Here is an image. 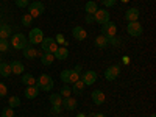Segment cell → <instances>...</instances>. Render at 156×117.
<instances>
[{
    "label": "cell",
    "instance_id": "cell-1",
    "mask_svg": "<svg viewBox=\"0 0 156 117\" xmlns=\"http://www.w3.org/2000/svg\"><path fill=\"white\" fill-rule=\"evenodd\" d=\"M36 86L39 87V90H45V92H47V90L53 89V80H51V76L42 73V75L36 80Z\"/></svg>",
    "mask_w": 156,
    "mask_h": 117
},
{
    "label": "cell",
    "instance_id": "cell-2",
    "mask_svg": "<svg viewBox=\"0 0 156 117\" xmlns=\"http://www.w3.org/2000/svg\"><path fill=\"white\" fill-rule=\"evenodd\" d=\"M28 14L33 17V19H36V17H39V16H42L44 14V11H45V6H44V3L42 2H33V3H30L28 5Z\"/></svg>",
    "mask_w": 156,
    "mask_h": 117
},
{
    "label": "cell",
    "instance_id": "cell-3",
    "mask_svg": "<svg viewBox=\"0 0 156 117\" xmlns=\"http://www.w3.org/2000/svg\"><path fill=\"white\" fill-rule=\"evenodd\" d=\"M101 34L103 36H106L108 39L117 36V27H115V23L114 22H105V23H101Z\"/></svg>",
    "mask_w": 156,
    "mask_h": 117
},
{
    "label": "cell",
    "instance_id": "cell-4",
    "mask_svg": "<svg viewBox=\"0 0 156 117\" xmlns=\"http://www.w3.org/2000/svg\"><path fill=\"white\" fill-rule=\"evenodd\" d=\"M27 42H28V39L25 37L23 34H12V37H11V45L14 47V48H17V50H20V48H25L27 47Z\"/></svg>",
    "mask_w": 156,
    "mask_h": 117
},
{
    "label": "cell",
    "instance_id": "cell-5",
    "mask_svg": "<svg viewBox=\"0 0 156 117\" xmlns=\"http://www.w3.org/2000/svg\"><path fill=\"white\" fill-rule=\"evenodd\" d=\"M41 45H42V50H44V51H48V53H55L56 48L59 47L53 37H44L42 42H41Z\"/></svg>",
    "mask_w": 156,
    "mask_h": 117
},
{
    "label": "cell",
    "instance_id": "cell-6",
    "mask_svg": "<svg viewBox=\"0 0 156 117\" xmlns=\"http://www.w3.org/2000/svg\"><path fill=\"white\" fill-rule=\"evenodd\" d=\"M126 31H128V34L129 36H134V37H137V36H140L142 34V31H144V27L140 25V22H128V27H126Z\"/></svg>",
    "mask_w": 156,
    "mask_h": 117
},
{
    "label": "cell",
    "instance_id": "cell-7",
    "mask_svg": "<svg viewBox=\"0 0 156 117\" xmlns=\"http://www.w3.org/2000/svg\"><path fill=\"white\" fill-rule=\"evenodd\" d=\"M42 39H44V33L41 28H33L28 34V41L33 44V45H37V44H41L42 42Z\"/></svg>",
    "mask_w": 156,
    "mask_h": 117
},
{
    "label": "cell",
    "instance_id": "cell-8",
    "mask_svg": "<svg viewBox=\"0 0 156 117\" xmlns=\"http://www.w3.org/2000/svg\"><path fill=\"white\" fill-rule=\"evenodd\" d=\"M119 73H120V66H117V64H112V66H109V67L106 69V72H105V78H106V80H109V81H112V80H115V78L119 76Z\"/></svg>",
    "mask_w": 156,
    "mask_h": 117
},
{
    "label": "cell",
    "instance_id": "cell-9",
    "mask_svg": "<svg viewBox=\"0 0 156 117\" xmlns=\"http://www.w3.org/2000/svg\"><path fill=\"white\" fill-rule=\"evenodd\" d=\"M94 20L98 23H105L109 22V11L108 9H97L94 14Z\"/></svg>",
    "mask_w": 156,
    "mask_h": 117
},
{
    "label": "cell",
    "instance_id": "cell-10",
    "mask_svg": "<svg viewBox=\"0 0 156 117\" xmlns=\"http://www.w3.org/2000/svg\"><path fill=\"white\" fill-rule=\"evenodd\" d=\"M76 98H73L72 95L70 97H66V98H62V103H61V106L64 108V109H67V111H73V109H76Z\"/></svg>",
    "mask_w": 156,
    "mask_h": 117
},
{
    "label": "cell",
    "instance_id": "cell-11",
    "mask_svg": "<svg viewBox=\"0 0 156 117\" xmlns=\"http://www.w3.org/2000/svg\"><path fill=\"white\" fill-rule=\"evenodd\" d=\"M83 83L86 84V86H90V84H94L95 81H97V72H94V70H87V72H84V75H83Z\"/></svg>",
    "mask_w": 156,
    "mask_h": 117
},
{
    "label": "cell",
    "instance_id": "cell-12",
    "mask_svg": "<svg viewBox=\"0 0 156 117\" xmlns=\"http://www.w3.org/2000/svg\"><path fill=\"white\" fill-rule=\"evenodd\" d=\"M139 19V9L137 8H128L125 12V20L126 22H136Z\"/></svg>",
    "mask_w": 156,
    "mask_h": 117
},
{
    "label": "cell",
    "instance_id": "cell-13",
    "mask_svg": "<svg viewBox=\"0 0 156 117\" xmlns=\"http://www.w3.org/2000/svg\"><path fill=\"white\" fill-rule=\"evenodd\" d=\"M90 97H92V101L95 105H103V103H105V94H103V90H100V89L94 90V92L90 94Z\"/></svg>",
    "mask_w": 156,
    "mask_h": 117
},
{
    "label": "cell",
    "instance_id": "cell-14",
    "mask_svg": "<svg viewBox=\"0 0 156 117\" xmlns=\"http://www.w3.org/2000/svg\"><path fill=\"white\" fill-rule=\"evenodd\" d=\"M72 34H73V37L76 39V41H84L86 36H87V33L84 31L83 27H75V28L72 30Z\"/></svg>",
    "mask_w": 156,
    "mask_h": 117
},
{
    "label": "cell",
    "instance_id": "cell-15",
    "mask_svg": "<svg viewBox=\"0 0 156 117\" xmlns=\"http://www.w3.org/2000/svg\"><path fill=\"white\" fill-rule=\"evenodd\" d=\"M95 45L98 47V48H106V47H109V39L106 37V36H103V34H98L97 37H95Z\"/></svg>",
    "mask_w": 156,
    "mask_h": 117
},
{
    "label": "cell",
    "instance_id": "cell-16",
    "mask_svg": "<svg viewBox=\"0 0 156 117\" xmlns=\"http://www.w3.org/2000/svg\"><path fill=\"white\" fill-rule=\"evenodd\" d=\"M80 70H81V66H76L73 70H70V75H69V84H73L80 80Z\"/></svg>",
    "mask_w": 156,
    "mask_h": 117
},
{
    "label": "cell",
    "instance_id": "cell-17",
    "mask_svg": "<svg viewBox=\"0 0 156 117\" xmlns=\"http://www.w3.org/2000/svg\"><path fill=\"white\" fill-rule=\"evenodd\" d=\"M37 94H39V87L37 86H27V89H25V97L30 98V100L36 98Z\"/></svg>",
    "mask_w": 156,
    "mask_h": 117
},
{
    "label": "cell",
    "instance_id": "cell-18",
    "mask_svg": "<svg viewBox=\"0 0 156 117\" xmlns=\"http://www.w3.org/2000/svg\"><path fill=\"white\" fill-rule=\"evenodd\" d=\"M9 66H11V73L22 75V72H23V64H22L20 61H12Z\"/></svg>",
    "mask_w": 156,
    "mask_h": 117
},
{
    "label": "cell",
    "instance_id": "cell-19",
    "mask_svg": "<svg viewBox=\"0 0 156 117\" xmlns=\"http://www.w3.org/2000/svg\"><path fill=\"white\" fill-rule=\"evenodd\" d=\"M22 51H23V56L27 58V59H34L36 56H37V50L34 48V47H25V48H22Z\"/></svg>",
    "mask_w": 156,
    "mask_h": 117
},
{
    "label": "cell",
    "instance_id": "cell-20",
    "mask_svg": "<svg viewBox=\"0 0 156 117\" xmlns=\"http://www.w3.org/2000/svg\"><path fill=\"white\" fill-rule=\"evenodd\" d=\"M53 55H55V59H61L62 61V59H66L69 56V50L66 47H58Z\"/></svg>",
    "mask_w": 156,
    "mask_h": 117
},
{
    "label": "cell",
    "instance_id": "cell-21",
    "mask_svg": "<svg viewBox=\"0 0 156 117\" xmlns=\"http://www.w3.org/2000/svg\"><path fill=\"white\" fill-rule=\"evenodd\" d=\"M53 61H55V55L48 53V51H44L42 56H41V62L44 66H50V64H53Z\"/></svg>",
    "mask_w": 156,
    "mask_h": 117
},
{
    "label": "cell",
    "instance_id": "cell-22",
    "mask_svg": "<svg viewBox=\"0 0 156 117\" xmlns=\"http://www.w3.org/2000/svg\"><path fill=\"white\" fill-rule=\"evenodd\" d=\"M86 87V84L83 83V80H78L76 83H73L72 84V92L75 94V95H80L81 92H83V89Z\"/></svg>",
    "mask_w": 156,
    "mask_h": 117
},
{
    "label": "cell",
    "instance_id": "cell-23",
    "mask_svg": "<svg viewBox=\"0 0 156 117\" xmlns=\"http://www.w3.org/2000/svg\"><path fill=\"white\" fill-rule=\"evenodd\" d=\"M22 83L27 86H36V78L30 73H23L22 75Z\"/></svg>",
    "mask_w": 156,
    "mask_h": 117
},
{
    "label": "cell",
    "instance_id": "cell-24",
    "mask_svg": "<svg viewBox=\"0 0 156 117\" xmlns=\"http://www.w3.org/2000/svg\"><path fill=\"white\" fill-rule=\"evenodd\" d=\"M50 103H51V106H61V103H62V97L59 94H51L48 97Z\"/></svg>",
    "mask_w": 156,
    "mask_h": 117
},
{
    "label": "cell",
    "instance_id": "cell-25",
    "mask_svg": "<svg viewBox=\"0 0 156 117\" xmlns=\"http://www.w3.org/2000/svg\"><path fill=\"white\" fill-rule=\"evenodd\" d=\"M11 34L9 25H0V39H8Z\"/></svg>",
    "mask_w": 156,
    "mask_h": 117
},
{
    "label": "cell",
    "instance_id": "cell-26",
    "mask_svg": "<svg viewBox=\"0 0 156 117\" xmlns=\"http://www.w3.org/2000/svg\"><path fill=\"white\" fill-rule=\"evenodd\" d=\"M11 73V66L8 62H0V75L2 76H8Z\"/></svg>",
    "mask_w": 156,
    "mask_h": 117
},
{
    "label": "cell",
    "instance_id": "cell-27",
    "mask_svg": "<svg viewBox=\"0 0 156 117\" xmlns=\"http://www.w3.org/2000/svg\"><path fill=\"white\" fill-rule=\"evenodd\" d=\"M84 9H86V14H95V11H97L98 8H97V3H95V2H92V0H90V2L86 3V8H84Z\"/></svg>",
    "mask_w": 156,
    "mask_h": 117
},
{
    "label": "cell",
    "instance_id": "cell-28",
    "mask_svg": "<svg viewBox=\"0 0 156 117\" xmlns=\"http://www.w3.org/2000/svg\"><path fill=\"white\" fill-rule=\"evenodd\" d=\"M59 95H61V97H64V98L72 95V89L69 87V84H64V86L59 89Z\"/></svg>",
    "mask_w": 156,
    "mask_h": 117
},
{
    "label": "cell",
    "instance_id": "cell-29",
    "mask_svg": "<svg viewBox=\"0 0 156 117\" xmlns=\"http://www.w3.org/2000/svg\"><path fill=\"white\" fill-rule=\"evenodd\" d=\"M8 103H9V108H17V106H20V100H19V97H16V95L8 97Z\"/></svg>",
    "mask_w": 156,
    "mask_h": 117
},
{
    "label": "cell",
    "instance_id": "cell-30",
    "mask_svg": "<svg viewBox=\"0 0 156 117\" xmlns=\"http://www.w3.org/2000/svg\"><path fill=\"white\" fill-rule=\"evenodd\" d=\"M69 75H70V69L62 70V72H61V81L66 83V84H69Z\"/></svg>",
    "mask_w": 156,
    "mask_h": 117
},
{
    "label": "cell",
    "instance_id": "cell-31",
    "mask_svg": "<svg viewBox=\"0 0 156 117\" xmlns=\"http://www.w3.org/2000/svg\"><path fill=\"white\" fill-rule=\"evenodd\" d=\"M31 22H33V17L28 14V12H27V14H23V16H22V23L25 25V27H30V25H31Z\"/></svg>",
    "mask_w": 156,
    "mask_h": 117
},
{
    "label": "cell",
    "instance_id": "cell-32",
    "mask_svg": "<svg viewBox=\"0 0 156 117\" xmlns=\"http://www.w3.org/2000/svg\"><path fill=\"white\" fill-rule=\"evenodd\" d=\"M2 117H14V109L12 108H5L3 111H2Z\"/></svg>",
    "mask_w": 156,
    "mask_h": 117
},
{
    "label": "cell",
    "instance_id": "cell-33",
    "mask_svg": "<svg viewBox=\"0 0 156 117\" xmlns=\"http://www.w3.org/2000/svg\"><path fill=\"white\" fill-rule=\"evenodd\" d=\"M6 94H8V87H6V84L0 81V97H6Z\"/></svg>",
    "mask_w": 156,
    "mask_h": 117
},
{
    "label": "cell",
    "instance_id": "cell-34",
    "mask_svg": "<svg viewBox=\"0 0 156 117\" xmlns=\"http://www.w3.org/2000/svg\"><path fill=\"white\" fill-rule=\"evenodd\" d=\"M16 5L19 8H25V6L30 5V0H16Z\"/></svg>",
    "mask_w": 156,
    "mask_h": 117
},
{
    "label": "cell",
    "instance_id": "cell-35",
    "mask_svg": "<svg viewBox=\"0 0 156 117\" xmlns=\"http://www.w3.org/2000/svg\"><path fill=\"white\" fill-rule=\"evenodd\" d=\"M8 42H6V39H0V51H6L8 50Z\"/></svg>",
    "mask_w": 156,
    "mask_h": 117
},
{
    "label": "cell",
    "instance_id": "cell-36",
    "mask_svg": "<svg viewBox=\"0 0 156 117\" xmlns=\"http://www.w3.org/2000/svg\"><path fill=\"white\" fill-rule=\"evenodd\" d=\"M55 41L58 42V44H62V45H66L67 42H66V39H64V36L59 33V34H56V37H55Z\"/></svg>",
    "mask_w": 156,
    "mask_h": 117
},
{
    "label": "cell",
    "instance_id": "cell-37",
    "mask_svg": "<svg viewBox=\"0 0 156 117\" xmlns=\"http://www.w3.org/2000/svg\"><path fill=\"white\" fill-rule=\"evenodd\" d=\"M109 45H120V39H117V36H114V37H111L109 39Z\"/></svg>",
    "mask_w": 156,
    "mask_h": 117
},
{
    "label": "cell",
    "instance_id": "cell-38",
    "mask_svg": "<svg viewBox=\"0 0 156 117\" xmlns=\"http://www.w3.org/2000/svg\"><path fill=\"white\" fill-rule=\"evenodd\" d=\"M101 3L105 5L106 8H109V6H114L115 5V0H101Z\"/></svg>",
    "mask_w": 156,
    "mask_h": 117
},
{
    "label": "cell",
    "instance_id": "cell-39",
    "mask_svg": "<svg viewBox=\"0 0 156 117\" xmlns=\"http://www.w3.org/2000/svg\"><path fill=\"white\" fill-rule=\"evenodd\" d=\"M86 22L87 23H94L95 20H94V14H86Z\"/></svg>",
    "mask_w": 156,
    "mask_h": 117
},
{
    "label": "cell",
    "instance_id": "cell-40",
    "mask_svg": "<svg viewBox=\"0 0 156 117\" xmlns=\"http://www.w3.org/2000/svg\"><path fill=\"white\" fill-rule=\"evenodd\" d=\"M61 108H62V106H53V109H51V112H53V114H58V112L61 111Z\"/></svg>",
    "mask_w": 156,
    "mask_h": 117
},
{
    "label": "cell",
    "instance_id": "cell-41",
    "mask_svg": "<svg viewBox=\"0 0 156 117\" xmlns=\"http://www.w3.org/2000/svg\"><path fill=\"white\" fill-rule=\"evenodd\" d=\"M92 117H105L103 114H92Z\"/></svg>",
    "mask_w": 156,
    "mask_h": 117
},
{
    "label": "cell",
    "instance_id": "cell-42",
    "mask_svg": "<svg viewBox=\"0 0 156 117\" xmlns=\"http://www.w3.org/2000/svg\"><path fill=\"white\" fill-rule=\"evenodd\" d=\"M150 117H156V115H154V114H151V115H150Z\"/></svg>",
    "mask_w": 156,
    "mask_h": 117
},
{
    "label": "cell",
    "instance_id": "cell-43",
    "mask_svg": "<svg viewBox=\"0 0 156 117\" xmlns=\"http://www.w3.org/2000/svg\"><path fill=\"white\" fill-rule=\"evenodd\" d=\"M0 62H2V61H0Z\"/></svg>",
    "mask_w": 156,
    "mask_h": 117
},
{
    "label": "cell",
    "instance_id": "cell-44",
    "mask_svg": "<svg viewBox=\"0 0 156 117\" xmlns=\"http://www.w3.org/2000/svg\"><path fill=\"white\" fill-rule=\"evenodd\" d=\"M20 117H22V115H20Z\"/></svg>",
    "mask_w": 156,
    "mask_h": 117
}]
</instances>
